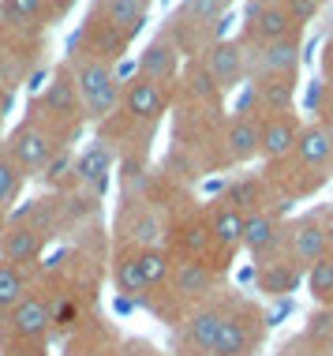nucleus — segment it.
Returning a JSON list of instances; mask_svg holds the SVG:
<instances>
[{"mask_svg": "<svg viewBox=\"0 0 333 356\" xmlns=\"http://www.w3.org/2000/svg\"><path fill=\"white\" fill-rule=\"evenodd\" d=\"M322 233H326V252L333 255V207L322 210Z\"/></svg>", "mask_w": 333, "mask_h": 356, "instance_id": "39", "label": "nucleus"}, {"mask_svg": "<svg viewBox=\"0 0 333 356\" xmlns=\"http://www.w3.org/2000/svg\"><path fill=\"white\" fill-rule=\"evenodd\" d=\"M198 64L206 68L217 90H232V86H240L244 72H247V49L240 42H232V38H214L198 53Z\"/></svg>", "mask_w": 333, "mask_h": 356, "instance_id": "9", "label": "nucleus"}, {"mask_svg": "<svg viewBox=\"0 0 333 356\" xmlns=\"http://www.w3.org/2000/svg\"><path fill=\"white\" fill-rule=\"evenodd\" d=\"M244 210L232 207L228 199H217V203L206 210V221H210V240H214V252L206 263L214 266V270H225L228 259L244 248Z\"/></svg>", "mask_w": 333, "mask_h": 356, "instance_id": "7", "label": "nucleus"}, {"mask_svg": "<svg viewBox=\"0 0 333 356\" xmlns=\"http://www.w3.org/2000/svg\"><path fill=\"white\" fill-rule=\"evenodd\" d=\"M42 244H45V236L37 233V229L23 225V221H8L4 240H0V259L26 270V266H34L37 259H42Z\"/></svg>", "mask_w": 333, "mask_h": 356, "instance_id": "16", "label": "nucleus"}, {"mask_svg": "<svg viewBox=\"0 0 333 356\" xmlns=\"http://www.w3.org/2000/svg\"><path fill=\"white\" fill-rule=\"evenodd\" d=\"M120 105H123V113H128L135 124H157L161 113L169 109V86L135 75V79H128V86H123Z\"/></svg>", "mask_w": 333, "mask_h": 356, "instance_id": "11", "label": "nucleus"}, {"mask_svg": "<svg viewBox=\"0 0 333 356\" xmlns=\"http://www.w3.org/2000/svg\"><path fill=\"white\" fill-rule=\"evenodd\" d=\"M281 225L284 221L273 214L270 207L262 210H251L244 218V252L259 263V259H273V255H284L281 252Z\"/></svg>", "mask_w": 333, "mask_h": 356, "instance_id": "12", "label": "nucleus"}, {"mask_svg": "<svg viewBox=\"0 0 333 356\" xmlns=\"http://www.w3.org/2000/svg\"><path fill=\"white\" fill-rule=\"evenodd\" d=\"M75 172H79V180H87V184L109 177L112 172V150L105 147V143H94V147H87L79 158H75Z\"/></svg>", "mask_w": 333, "mask_h": 356, "instance_id": "31", "label": "nucleus"}, {"mask_svg": "<svg viewBox=\"0 0 333 356\" xmlns=\"http://www.w3.org/2000/svg\"><path fill=\"white\" fill-rule=\"evenodd\" d=\"M112 285H117L120 296H146V282H142L135 248H120L112 255Z\"/></svg>", "mask_w": 333, "mask_h": 356, "instance_id": "26", "label": "nucleus"}, {"mask_svg": "<svg viewBox=\"0 0 333 356\" xmlns=\"http://www.w3.org/2000/svg\"><path fill=\"white\" fill-rule=\"evenodd\" d=\"M56 150H60L56 131L45 128V124L34 120V117H26L23 124H15V128L8 131V139H4V154L26 172V177L45 172V165L56 158Z\"/></svg>", "mask_w": 333, "mask_h": 356, "instance_id": "5", "label": "nucleus"}, {"mask_svg": "<svg viewBox=\"0 0 333 356\" xmlns=\"http://www.w3.org/2000/svg\"><path fill=\"white\" fill-rule=\"evenodd\" d=\"M300 338L315 356H330L333 353V307H311Z\"/></svg>", "mask_w": 333, "mask_h": 356, "instance_id": "25", "label": "nucleus"}, {"mask_svg": "<svg viewBox=\"0 0 333 356\" xmlns=\"http://www.w3.org/2000/svg\"><path fill=\"white\" fill-rule=\"evenodd\" d=\"M300 68V42H270L247 49V72L251 75H296Z\"/></svg>", "mask_w": 333, "mask_h": 356, "instance_id": "15", "label": "nucleus"}, {"mask_svg": "<svg viewBox=\"0 0 333 356\" xmlns=\"http://www.w3.org/2000/svg\"><path fill=\"white\" fill-rule=\"evenodd\" d=\"M255 282H259L266 296H284L303 282V274L284 255H273V259H259L255 263Z\"/></svg>", "mask_w": 333, "mask_h": 356, "instance_id": "22", "label": "nucleus"}, {"mask_svg": "<svg viewBox=\"0 0 333 356\" xmlns=\"http://www.w3.org/2000/svg\"><path fill=\"white\" fill-rule=\"evenodd\" d=\"M225 150L236 165H247V161L259 158V117L251 113H236L225 128Z\"/></svg>", "mask_w": 333, "mask_h": 356, "instance_id": "19", "label": "nucleus"}, {"mask_svg": "<svg viewBox=\"0 0 333 356\" xmlns=\"http://www.w3.org/2000/svg\"><path fill=\"white\" fill-rule=\"evenodd\" d=\"M251 34L259 45H270V42H289V38H296V23H292V15L284 12V4L278 0H266V4L255 8L251 15Z\"/></svg>", "mask_w": 333, "mask_h": 356, "instance_id": "18", "label": "nucleus"}, {"mask_svg": "<svg viewBox=\"0 0 333 356\" xmlns=\"http://www.w3.org/2000/svg\"><path fill=\"white\" fill-rule=\"evenodd\" d=\"M165 240H169L165 248H169V255H173V259H210V252H214L210 221H206V214L184 218Z\"/></svg>", "mask_w": 333, "mask_h": 356, "instance_id": "14", "label": "nucleus"}, {"mask_svg": "<svg viewBox=\"0 0 333 356\" xmlns=\"http://www.w3.org/2000/svg\"><path fill=\"white\" fill-rule=\"evenodd\" d=\"M303 282H307V296L315 300V307H333V255L330 252L322 255L318 263L303 274Z\"/></svg>", "mask_w": 333, "mask_h": 356, "instance_id": "29", "label": "nucleus"}, {"mask_svg": "<svg viewBox=\"0 0 333 356\" xmlns=\"http://www.w3.org/2000/svg\"><path fill=\"white\" fill-rule=\"evenodd\" d=\"M315 113H318V124L326 131H333V83H322L318 86V102H315Z\"/></svg>", "mask_w": 333, "mask_h": 356, "instance_id": "34", "label": "nucleus"}, {"mask_svg": "<svg viewBox=\"0 0 333 356\" xmlns=\"http://www.w3.org/2000/svg\"><path fill=\"white\" fill-rule=\"evenodd\" d=\"M161 296H169V304L176 307V319H184L187 312L217 296V270L206 259H173Z\"/></svg>", "mask_w": 333, "mask_h": 356, "instance_id": "3", "label": "nucleus"}, {"mask_svg": "<svg viewBox=\"0 0 333 356\" xmlns=\"http://www.w3.org/2000/svg\"><path fill=\"white\" fill-rule=\"evenodd\" d=\"M169 236L165 221H161V214L154 207H142L135 218L128 221V233H120L123 248H135V252H142V248H161Z\"/></svg>", "mask_w": 333, "mask_h": 356, "instance_id": "23", "label": "nucleus"}, {"mask_svg": "<svg viewBox=\"0 0 333 356\" xmlns=\"http://www.w3.org/2000/svg\"><path fill=\"white\" fill-rule=\"evenodd\" d=\"M120 356H161V353H157L150 341H128V345L120 349Z\"/></svg>", "mask_w": 333, "mask_h": 356, "instance_id": "36", "label": "nucleus"}, {"mask_svg": "<svg viewBox=\"0 0 333 356\" xmlns=\"http://www.w3.org/2000/svg\"><path fill=\"white\" fill-rule=\"evenodd\" d=\"M23 184H26V172L0 150V214H12V207L23 195Z\"/></svg>", "mask_w": 333, "mask_h": 356, "instance_id": "30", "label": "nucleus"}, {"mask_svg": "<svg viewBox=\"0 0 333 356\" xmlns=\"http://www.w3.org/2000/svg\"><path fill=\"white\" fill-rule=\"evenodd\" d=\"M8 105H12V98H8V90H0V124L8 117Z\"/></svg>", "mask_w": 333, "mask_h": 356, "instance_id": "41", "label": "nucleus"}, {"mask_svg": "<svg viewBox=\"0 0 333 356\" xmlns=\"http://www.w3.org/2000/svg\"><path fill=\"white\" fill-rule=\"evenodd\" d=\"M326 169L333 172V143H330V161H326Z\"/></svg>", "mask_w": 333, "mask_h": 356, "instance_id": "43", "label": "nucleus"}, {"mask_svg": "<svg viewBox=\"0 0 333 356\" xmlns=\"http://www.w3.org/2000/svg\"><path fill=\"white\" fill-rule=\"evenodd\" d=\"M45 8H49L53 19H60V15H68L71 8H75V0H45Z\"/></svg>", "mask_w": 333, "mask_h": 356, "instance_id": "38", "label": "nucleus"}, {"mask_svg": "<svg viewBox=\"0 0 333 356\" xmlns=\"http://www.w3.org/2000/svg\"><path fill=\"white\" fill-rule=\"evenodd\" d=\"M281 252L296 266L300 274H307L311 266L326 255V233H322V210L300 214L281 225Z\"/></svg>", "mask_w": 333, "mask_h": 356, "instance_id": "6", "label": "nucleus"}, {"mask_svg": "<svg viewBox=\"0 0 333 356\" xmlns=\"http://www.w3.org/2000/svg\"><path fill=\"white\" fill-rule=\"evenodd\" d=\"M0 334L15 345H45L53 334V293L31 289L8 315H0Z\"/></svg>", "mask_w": 333, "mask_h": 356, "instance_id": "4", "label": "nucleus"}, {"mask_svg": "<svg viewBox=\"0 0 333 356\" xmlns=\"http://www.w3.org/2000/svg\"><path fill=\"white\" fill-rule=\"evenodd\" d=\"M31 293V282H26V270L15 263H4L0 259V315H8L12 307Z\"/></svg>", "mask_w": 333, "mask_h": 356, "instance_id": "28", "label": "nucleus"}, {"mask_svg": "<svg viewBox=\"0 0 333 356\" xmlns=\"http://www.w3.org/2000/svg\"><path fill=\"white\" fill-rule=\"evenodd\" d=\"M4 12L19 19V23H42V19H53L45 0H4Z\"/></svg>", "mask_w": 333, "mask_h": 356, "instance_id": "33", "label": "nucleus"}, {"mask_svg": "<svg viewBox=\"0 0 333 356\" xmlns=\"http://www.w3.org/2000/svg\"><path fill=\"white\" fill-rule=\"evenodd\" d=\"M68 68H71V79H75V94H79L83 117L87 120H109L112 113L120 109V98H123V83L117 79L112 64L79 53Z\"/></svg>", "mask_w": 333, "mask_h": 356, "instance_id": "1", "label": "nucleus"}, {"mask_svg": "<svg viewBox=\"0 0 333 356\" xmlns=\"http://www.w3.org/2000/svg\"><path fill=\"white\" fill-rule=\"evenodd\" d=\"M278 356H315V353H311L307 345H303V338L296 334L292 341H284V345H281V349H278Z\"/></svg>", "mask_w": 333, "mask_h": 356, "instance_id": "37", "label": "nucleus"}, {"mask_svg": "<svg viewBox=\"0 0 333 356\" xmlns=\"http://www.w3.org/2000/svg\"><path fill=\"white\" fill-rule=\"evenodd\" d=\"M31 117L42 120L45 128H53V120L83 117V105H79V94H75V79H71L68 64H60L56 72H49V83L42 86V98H37V109H31Z\"/></svg>", "mask_w": 333, "mask_h": 356, "instance_id": "8", "label": "nucleus"}, {"mask_svg": "<svg viewBox=\"0 0 333 356\" xmlns=\"http://www.w3.org/2000/svg\"><path fill=\"white\" fill-rule=\"evenodd\" d=\"M139 255V270H142V282H146V293H161L169 282V270H173V255H169V248H142Z\"/></svg>", "mask_w": 333, "mask_h": 356, "instance_id": "27", "label": "nucleus"}, {"mask_svg": "<svg viewBox=\"0 0 333 356\" xmlns=\"http://www.w3.org/2000/svg\"><path fill=\"white\" fill-rule=\"evenodd\" d=\"M79 323H83L79 300H75L71 293H64V300H60V296H53V334H71Z\"/></svg>", "mask_w": 333, "mask_h": 356, "instance_id": "32", "label": "nucleus"}, {"mask_svg": "<svg viewBox=\"0 0 333 356\" xmlns=\"http://www.w3.org/2000/svg\"><path fill=\"white\" fill-rule=\"evenodd\" d=\"M228 8H232V0H184L173 19L184 26H191V31H203V34L214 38V26L228 15Z\"/></svg>", "mask_w": 333, "mask_h": 356, "instance_id": "24", "label": "nucleus"}, {"mask_svg": "<svg viewBox=\"0 0 333 356\" xmlns=\"http://www.w3.org/2000/svg\"><path fill=\"white\" fill-rule=\"evenodd\" d=\"M284 12L292 15V23H296V26H303V23H311V19L318 15V0H289Z\"/></svg>", "mask_w": 333, "mask_h": 356, "instance_id": "35", "label": "nucleus"}, {"mask_svg": "<svg viewBox=\"0 0 333 356\" xmlns=\"http://www.w3.org/2000/svg\"><path fill=\"white\" fill-rule=\"evenodd\" d=\"M303 120L296 113H262L259 117V158L266 161H284L296 150Z\"/></svg>", "mask_w": 333, "mask_h": 356, "instance_id": "10", "label": "nucleus"}, {"mask_svg": "<svg viewBox=\"0 0 333 356\" xmlns=\"http://www.w3.org/2000/svg\"><path fill=\"white\" fill-rule=\"evenodd\" d=\"M139 75L150 83H161V86H173L176 75H180V49L169 42L165 34H154L139 53Z\"/></svg>", "mask_w": 333, "mask_h": 356, "instance_id": "13", "label": "nucleus"}, {"mask_svg": "<svg viewBox=\"0 0 333 356\" xmlns=\"http://www.w3.org/2000/svg\"><path fill=\"white\" fill-rule=\"evenodd\" d=\"M322 75H326V83H333V38L326 42V53H322Z\"/></svg>", "mask_w": 333, "mask_h": 356, "instance_id": "40", "label": "nucleus"}, {"mask_svg": "<svg viewBox=\"0 0 333 356\" xmlns=\"http://www.w3.org/2000/svg\"><path fill=\"white\" fill-rule=\"evenodd\" d=\"M330 143H333V131H326L318 120H307L300 128V136H296V150H292V158H296L300 169H326Z\"/></svg>", "mask_w": 333, "mask_h": 356, "instance_id": "21", "label": "nucleus"}, {"mask_svg": "<svg viewBox=\"0 0 333 356\" xmlns=\"http://www.w3.org/2000/svg\"><path fill=\"white\" fill-rule=\"evenodd\" d=\"M4 229H8V214H0V240H4Z\"/></svg>", "mask_w": 333, "mask_h": 356, "instance_id": "42", "label": "nucleus"}, {"mask_svg": "<svg viewBox=\"0 0 333 356\" xmlns=\"http://www.w3.org/2000/svg\"><path fill=\"white\" fill-rule=\"evenodd\" d=\"M266 330H270V319L259 304L247 296H228V315L210 356H259Z\"/></svg>", "mask_w": 333, "mask_h": 356, "instance_id": "2", "label": "nucleus"}, {"mask_svg": "<svg viewBox=\"0 0 333 356\" xmlns=\"http://www.w3.org/2000/svg\"><path fill=\"white\" fill-rule=\"evenodd\" d=\"M79 42L87 45V56H98V60H117V56H123V49H128V38H123L120 31H112L109 23H101L98 15L90 12L87 19V26H83V34H79Z\"/></svg>", "mask_w": 333, "mask_h": 356, "instance_id": "20", "label": "nucleus"}, {"mask_svg": "<svg viewBox=\"0 0 333 356\" xmlns=\"http://www.w3.org/2000/svg\"><path fill=\"white\" fill-rule=\"evenodd\" d=\"M146 12H150V0H98V8H94V15L101 23H109L112 31H120L128 42L142 31Z\"/></svg>", "mask_w": 333, "mask_h": 356, "instance_id": "17", "label": "nucleus"}]
</instances>
